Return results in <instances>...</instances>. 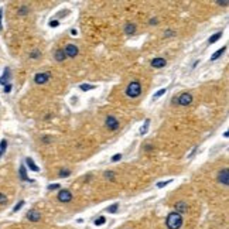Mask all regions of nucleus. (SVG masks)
Wrapping results in <instances>:
<instances>
[{"mask_svg":"<svg viewBox=\"0 0 229 229\" xmlns=\"http://www.w3.org/2000/svg\"><path fill=\"white\" fill-rule=\"evenodd\" d=\"M218 5H222V6H226V5H228V2H218Z\"/></svg>","mask_w":229,"mask_h":229,"instance_id":"e433bc0d","label":"nucleus"},{"mask_svg":"<svg viewBox=\"0 0 229 229\" xmlns=\"http://www.w3.org/2000/svg\"><path fill=\"white\" fill-rule=\"evenodd\" d=\"M65 58H67V55H65V51L64 50H57L55 51V60L58 61V62H62V61H65Z\"/></svg>","mask_w":229,"mask_h":229,"instance_id":"f8f14e48","label":"nucleus"},{"mask_svg":"<svg viewBox=\"0 0 229 229\" xmlns=\"http://www.w3.org/2000/svg\"><path fill=\"white\" fill-rule=\"evenodd\" d=\"M117 208H119V204H113V205H110L108 208V212H110V214H115V212H117Z\"/></svg>","mask_w":229,"mask_h":229,"instance_id":"4be33fe9","label":"nucleus"},{"mask_svg":"<svg viewBox=\"0 0 229 229\" xmlns=\"http://www.w3.org/2000/svg\"><path fill=\"white\" fill-rule=\"evenodd\" d=\"M106 126H108L110 130H117V129H119V122H117L116 117L108 116V119H106Z\"/></svg>","mask_w":229,"mask_h":229,"instance_id":"6e6552de","label":"nucleus"},{"mask_svg":"<svg viewBox=\"0 0 229 229\" xmlns=\"http://www.w3.org/2000/svg\"><path fill=\"white\" fill-rule=\"evenodd\" d=\"M2 17H3V9H0V31L3 28V26H2Z\"/></svg>","mask_w":229,"mask_h":229,"instance_id":"473e14b6","label":"nucleus"},{"mask_svg":"<svg viewBox=\"0 0 229 229\" xmlns=\"http://www.w3.org/2000/svg\"><path fill=\"white\" fill-rule=\"evenodd\" d=\"M6 147H7V140H2L0 141V157H2L3 153L6 151Z\"/></svg>","mask_w":229,"mask_h":229,"instance_id":"6ab92c4d","label":"nucleus"},{"mask_svg":"<svg viewBox=\"0 0 229 229\" xmlns=\"http://www.w3.org/2000/svg\"><path fill=\"white\" fill-rule=\"evenodd\" d=\"M191 102H192V96L190 94H182L181 96L177 99V103L181 105V106H188Z\"/></svg>","mask_w":229,"mask_h":229,"instance_id":"423d86ee","label":"nucleus"},{"mask_svg":"<svg viewBox=\"0 0 229 229\" xmlns=\"http://www.w3.org/2000/svg\"><path fill=\"white\" fill-rule=\"evenodd\" d=\"M9 76H10V70L9 68H6L5 72H3V75H2V78H0V84L2 85H7V79H9Z\"/></svg>","mask_w":229,"mask_h":229,"instance_id":"4468645a","label":"nucleus"},{"mask_svg":"<svg viewBox=\"0 0 229 229\" xmlns=\"http://www.w3.org/2000/svg\"><path fill=\"white\" fill-rule=\"evenodd\" d=\"M23 205H24V201H20L19 204H16V206H14V208H13V212H17V211H19V209H20V208H21V206H23Z\"/></svg>","mask_w":229,"mask_h":229,"instance_id":"a878e982","label":"nucleus"},{"mask_svg":"<svg viewBox=\"0 0 229 229\" xmlns=\"http://www.w3.org/2000/svg\"><path fill=\"white\" fill-rule=\"evenodd\" d=\"M166 94V88H163V89H160V91H157L154 94V96H153V101H156V99H159V98H161L163 95Z\"/></svg>","mask_w":229,"mask_h":229,"instance_id":"aec40b11","label":"nucleus"},{"mask_svg":"<svg viewBox=\"0 0 229 229\" xmlns=\"http://www.w3.org/2000/svg\"><path fill=\"white\" fill-rule=\"evenodd\" d=\"M218 180L222 185H228L229 184V174H228V170L224 169L222 171H219V175H218Z\"/></svg>","mask_w":229,"mask_h":229,"instance_id":"1a4fd4ad","label":"nucleus"},{"mask_svg":"<svg viewBox=\"0 0 229 229\" xmlns=\"http://www.w3.org/2000/svg\"><path fill=\"white\" fill-rule=\"evenodd\" d=\"M57 26H58V21H57V20H51V21H50V27H57Z\"/></svg>","mask_w":229,"mask_h":229,"instance_id":"c756f323","label":"nucleus"},{"mask_svg":"<svg viewBox=\"0 0 229 229\" xmlns=\"http://www.w3.org/2000/svg\"><path fill=\"white\" fill-rule=\"evenodd\" d=\"M48 188H50V190H58V188H60V184H51Z\"/></svg>","mask_w":229,"mask_h":229,"instance_id":"7c9ffc66","label":"nucleus"},{"mask_svg":"<svg viewBox=\"0 0 229 229\" xmlns=\"http://www.w3.org/2000/svg\"><path fill=\"white\" fill-rule=\"evenodd\" d=\"M144 149H146V150H153V147H151V146H150V144H147V146H146V147H144Z\"/></svg>","mask_w":229,"mask_h":229,"instance_id":"4c0bfd02","label":"nucleus"},{"mask_svg":"<svg viewBox=\"0 0 229 229\" xmlns=\"http://www.w3.org/2000/svg\"><path fill=\"white\" fill-rule=\"evenodd\" d=\"M105 174H106V177H108V178H113V173H112V171H108V173H105Z\"/></svg>","mask_w":229,"mask_h":229,"instance_id":"72a5a7b5","label":"nucleus"},{"mask_svg":"<svg viewBox=\"0 0 229 229\" xmlns=\"http://www.w3.org/2000/svg\"><path fill=\"white\" fill-rule=\"evenodd\" d=\"M125 31H126V34H133V33H136V26H135V24H127L126 28H125Z\"/></svg>","mask_w":229,"mask_h":229,"instance_id":"a211bd4d","label":"nucleus"},{"mask_svg":"<svg viewBox=\"0 0 229 229\" xmlns=\"http://www.w3.org/2000/svg\"><path fill=\"white\" fill-rule=\"evenodd\" d=\"M50 140H51V139H50V137H44V143H50Z\"/></svg>","mask_w":229,"mask_h":229,"instance_id":"c9c22d12","label":"nucleus"},{"mask_svg":"<svg viewBox=\"0 0 229 229\" xmlns=\"http://www.w3.org/2000/svg\"><path fill=\"white\" fill-rule=\"evenodd\" d=\"M27 219L31 221V222H38V221L41 219V214L36 209H30L27 212Z\"/></svg>","mask_w":229,"mask_h":229,"instance_id":"0eeeda50","label":"nucleus"},{"mask_svg":"<svg viewBox=\"0 0 229 229\" xmlns=\"http://www.w3.org/2000/svg\"><path fill=\"white\" fill-rule=\"evenodd\" d=\"M156 23H157V21H156L154 19H151V20H150V24H156Z\"/></svg>","mask_w":229,"mask_h":229,"instance_id":"ea45409f","label":"nucleus"},{"mask_svg":"<svg viewBox=\"0 0 229 229\" xmlns=\"http://www.w3.org/2000/svg\"><path fill=\"white\" fill-rule=\"evenodd\" d=\"M26 163H27L28 169L31 170V171H36V173H37V171H40L38 166H36V163L33 161V159H30V157H28V159H26Z\"/></svg>","mask_w":229,"mask_h":229,"instance_id":"ddd939ff","label":"nucleus"},{"mask_svg":"<svg viewBox=\"0 0 229 229\" xmlns=\"http://www.w3.org/2000/svg\"><path fill=\"white\" fill-rule=\"evenodd\" d=\"M71 34H72V36H76L78 33H76V30H71Z\"/></svg>","mask_w":229,"mask_h":229,"instance_id":"58836bf2","label":"nucleus"},{"mask_svg":"<svg viewBox=\"0 0 229 229\" xmlns=\"http://www.w3.org/2000/svg\"><path fill=\"white\" fill-rule=\"evenodd\" d=\"M105 222H106V218H105V216H99L98 219L95 221V225H98V226H101V225H103V224H105Z\"/></svg>","mask_w":229,"mask_h":229,"instance_id":"5701e85b","label":"nucleus"},{"mask_svg":"<svg viewBox=\"0 0 229 229\" xmlns=\"http://www.w3.org/2000/svg\"><path fill=\"white\" fill-rule=\"evenodd\" d=\"M6 202H7V197L0 192V204H6Z\"/></svg>","mask_w":229,"mask_h":229,"instance_id":"cd10ccee","label":"nucleus"},{"mask_svg":"<svg viewBox=\"0 0 229 229\" xmlns=\"http://www.w3.org/2000/svg\"><path fill=\"white\" fill-rule=\"evenodd\" d=\"M120 159H122V154H115L112 157V161H119Z\"/></svg>","mask_w":229,"mask_h":229,"instance_id":"c85d7f7f","label":"nucleus"},{"mask_svg":"<svg viewBox=\"0 0 229 229\" xmlns=\"http://www.w3.org/2000/svg\"><path fill=\"white\" fill-rule=\"evenodd\" d=\"M187 204H185V202H177V204H175V209H177V212L178 214H180V215H181L182 212H187Z\"/></svg>","mask_w":229,"mask_h":229,"instance_id":"9b49d317","label":"nucleus"},{"mask_svg":"<svg viewBox=\"0 0 229 229\" xmlns=\"http://www.w3.org/2000/svg\"><path fill=\"white\" fill-rule=\"evenodd\" d=\"M50 76H51L50 72H38V74L34 76V82L38 84V85H42V84H45V82L50 79Z\"/></svg>","mask_w":229,"mask_h":229,"instance_id":"7ed1b4c3","label":"nucleus"},{"mask_svg":"<svg viewBox=\"0 0 229 229\" xmlns=\"http://www.w3.org/2000/svg\"><path fill=\"white\" fill-rule=\"evenodd\" d=\"M140 94H141V85H140V82H137V81L130 82L129 86L126 88V95L129 98H137Z\"/></svg>","mask_w":229,"mask_h":229,"instance_id":"f03ea898","label":"nucleus"},{"mask_svg":"<svg viewBox=\"0 0 229 229\" xmlns=\"http://www.w3.org/2000/svg\"><path fill=\"white\" fill-rule=\"evenodd\" d=\"M225 50H226V47H222L221 48V50H218V51L215 52V54H214V55L211 57V61H215V60H218V58H219L221 55H222V54H224L225 52Z\"/></svg>","mask_w":229,"mask_h":229,"instance_id":"2eb2a0df","label":"nucleus"},{"mask_svg":"<svg viewBox=\"0 0 229 229\" xmlns=\"http://www.w3.org/2000/svg\"><path fill=\"white\" fill-rule=\"evenodd\" d=\"M38 54H40V52H38V51H34V52H33V54H31V55H30V57H31V58H36V57H38Z\"/></svg>","mask_w":229,"mask_h":229,"instance_id":"f704fd0d","label":"nucleus"},{"mask_svg":"<svg viewBox=\"0 0 229 229\" xmlns=\"http://www.w3.org/2000/svg\"><path fill=\"white\" fill-rule=\"evenodd\" d=\"M151 65L154 67V68H163L166 65V60L164 58H154V60L151 61Z\"/></svg>","mask_w":229,"mask_h":229,"instance_id":"9d476101","label":"nucleus"},{"mask_svg":"<svg viewBox=\"0 0 229 229\" xmlns=\"http://www.w3.org/2000/svg\"><path fill=\"white\" fill-rule=\"evenodd\" d=\"M20 177H21V180H24V181H31V180L27 177V173H26L24 166H20Z\"/></svg>","mask_w":229,"mask_h":229,"instance_id":"dca6fc26","label":"nucleus"},{"mask_svg":"<svg viewBox=\"0 0 229 229\" xmlns=\"http://www.w3.org/2000/svg\"><path fill=\"white\" fill-rule=\"evenodd\" d=\"M95 86L94 85H81V89L82 91H91V89H94Z\"/></svg>","mask_w":229,"mask_h":229,"instance_id":"bb28decb","label":"nucleus"},{"mask_svg":"<svg viewBox=\"0 0 229 229\" xmlns=\"http://www.w3.org/2000/svg\"><path fill=\"white\" fill-rule=\"evenodd\" d=\"M64 51H65V55L70 57V58H75V57L78 55V47L74 45V44H68Z\"/></svg>","mask_w":229,"mask_h":229,"instance_id":"39448f33","label":"nucleus"},{"mask_svg":"<svg viewBox=\"0 0 229 229\" xmlns=\"http://www.w3.org/2000/svg\"><path fill=\"white\" fill-rule=\"evenodd\" d=\"M221 37H222V31H219V33L214 34V36H211V38H209V44H214V42H216Z\"/></svg>","mask_w":229,"mask_h":229,"instance_id":"f3484780","label":"nucleus"},{"mask_svg":"<svg viewBox=\"0 0 229 229\" xmlns=\"http://www.w3.org/2000/svg\"><path fill=\"white\" fill-rule=\"evenodd\" d=\"M149 125H150V120L147 119V120L144 122V125H143V127H141V130H140V133L141 135H146L147 133V129H149Z\"/></svg>","mask_w":229,"mask_h":229,"instance_id":"412c9836","label":"nucleus"},{"mask_svg":"<svg viewBox=\"0 0 229 229\" xmlns=\"http://www.w3.org/2000/svg\"><path fill=\"white\" fill-rule=\"evenodd\" d=\"M70 174H71L70 170H61V171H60V177H68Z\"/></svg>","mask_w":229,"mask_h":229,"instance_id":"393cba45","label":"nucleus"},{"mask_svg":"<svg viewBox=\"0 0 229 229\" xmlns=\"http://www.w3.org/2000/svg\"><path fill=\"white\" fill-rule=\"evenodd\" d=\"M10 91H11V85H10V84H7V85H6V86H5V92H6V94H9Z\"/></svg>","mask_w":229,"mask_h":229,"instance_id":"2f4dec72","label":"nucleus"},{"mask_svg":"<svg viewBox=\"0 0 229 229\" xmlns=\"http://www.w3.org/2000/svg\"><path fill=\"white\" fill-rule=\"evenodd\" d=\"M166 225L169 229H180L182 226V216L178 212H171L166 219Z\"/></svg>","mask_w":229,"mask_h":229,"instance_id":"f257e3e1","label":"nucleus"},{"mask_svg":"<svg viewBox=\"0 0 229 229\" xmlns=\"http://www.w3.org/2000/svg\"><path fill=\"white\" fill-rule=\"evenodd\" d=\"M58 200L61 202H70L72 200V192L70 190H61L58 192Z\"/></svg>","mask_w":229,"mask_h":229,"instance_id":"20e7f679","label":"nucleus"},{"mask_svg":"<svg viewBox=\"0 0 229 229\" xmlns=\"http://www.w3.org/2000/svg\"><path fill=\"white\" fill-rule=\"evenodd\" d=\"M170 182H173V180H167V181H161V182H157V187L159 188H163L166 187L167 184H170Z\"/></svg>","mask_w":229,"mask_h":229,"instance_id":"b1692460","label":"nucleus"}]
</instances>
